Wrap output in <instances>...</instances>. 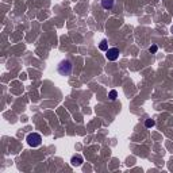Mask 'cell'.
I'll return each mask as SVG.
<instances>
[{
  "label": "cell",
  "instance_id": "1",
  "mask_svg": "<svg viewBox=\"0 0 173 173\" xmlns=\"http://www.w3.org/2000/svg\"><path fill=\"white\" fill-rule=\"evenodd\" d=\"M72 69H73V65L69 60H62L58 65H57V72L61 74V76H70L72 73Z\"/></svg>",
  "mask_w": 173,
  "mask_h": 173
},
{
  "label": "cell",
  "instance_id": "2",
  "mask_svg": "<svg viewBox=\"0 0 173 173\" xmlns=\"http://www.w3.org/2000/svg\"><path fill=\"white\" fill-rule=\"evenodd\" d=\"M26 141H27V143H29V146L38 147L41 143H42V137H41L38 133H30L29 135H27Z\"/></svg>",
  "mask_w": 173,
  "mask_h": 173
},
{
  "label": "cell",
  "instance_id": "3",
  "mask_svg": "<svg viewBox=\"0 0 173 173\" xmlns=\"http://www.w3.org/2000/svg\"><path fill=\"white\" fill-rule=\"evenodd\" d=\"M106 57L108 61H117L119 57V49L118 47H110L106 51Z\"/></svg>",
  "mask_w": 173,
  "mask_h": 173
},
{
  "label": "cell",
  "instance_id": "4",
  "mask_svg": "<svg viewBox=\"0 0 173 173\" xmlns=\"http://www.w3.org/2000/svg\"><path fill=\"white\" fill-rule=\"evenodd\" d=\"M83 162H84V158L80 154H74V156H72V158H70V164H72L73 167H80Z\"/></svg>",
  "mask_w": 173,
  "mask_h": 173
},
{
  "label": "cell",
  "instance_id": "5",
  "mask_svg": "<svg viewBox=\"0 0 173 173\" xmlns=\"http://www.w3.org/2000/svg\"><path fill=\"white\" fill-rule=\"evenodd\" d=\"M115 4L114 0H102V7H103L104 10H111Z\"/></svg>",
  "mask_w": 173,
  "mask_h": 173
},
{
  "label": "cell",
  "instance_id": "6",
  "mask_svg": "<svg viewBox=\"0 0 173 173\" xmlns=\"http://www.w3.org/2000/svg\"><path fill=\"white\" fill-rule=\"evenodd\" d=\"M99 49L102 50V51H107V50L110 49V47H108V42H107V39H102V41H100Z\"/></svg>",
  "mask_w": 173,
  "mask_h": 173
},
{
  "label": "cell",
  "instance_id": "7",
  "mask_svg": "<svg viewBox=\"0 0 173 173\" xmlns=\"http://www.w3.org/2000/svg\"><path fill=\"white\" fill-rule=\"evenodd\" d=\"M108 97H110V100H117V97H118V92L115 89H111L110 91V93H108Z\"/></svg>",
  "mask_w": 173,
  "mask_h": 173
},
{
  "label": "cell",
  "instance_id": "8",
  "mask_svg": "<svg viewBox=\"0 0 173 173\" xmlns=\"http://www.w3.org/2000/svg\"><path fill=\"white\" fill-rule=\"evenodd\" d=\"M154 124H156L154 119H146V120H145V126H146L147 129H152V127H154Z\"/></svg>",
  "mask_w": 173,
  "mask_h": 173
},
{
  "label": "cell",
  "instance_id": "9",
  "mask_svg": "<svg viewBox=\"0 0 173 173\" xmlns=\"http://www.w3.org/2000/svg\"><path fill=\"white\" fill-rule=\"evenodd\" d=\"M157 50H158V46H157V45H152V46L149 47V51L150 53H157Z\"/></svg>",
  "mask_w": 173,
  "mask_h": 173
},
{
  "label": "cell",
  "instance_id": "10",
  "mask_svg": "<svg viewBox=\"0 0 173 173\" xmlns=\"http://www.w3.org/2000/svg\"><path fill=\"white\" fill-rule=\"evenodd\" d=\"M170 31H172V34H173V26H172V29H170Z\"/></svg>",
  "mask_w": 173,
  "mask_h": 173
}]
</instances>
